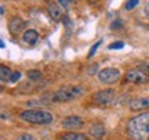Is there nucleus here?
<instances>
[{
	"label": "nucleus",
	"instance_id": "obj_14",
	"mask_svg": "<svg viewBox=\"0 0 149 140\" xmlns=\"http://www.w3.org/2000/svg\"><path fill=\"white\" fill-rule=\"evenodd\" d=\"M11 75H13V72L10 71V68H7V67H4V65L0 67V78H1V81L3 82L10 81Z\"/></svg>",
	"mask_w": 149,
	"mask_h": 140
},
{
	"label": "nucleus",
	"instance_id": "obj_2",
	"mask_svg": "<svg viewBox=\"0 0 149 140\" xmlns=\"http://www.w3.org/2000/svg\"><path fill=\"white\" fill-rule=\"evenodd\" d=\"M21 118L29 124L48 125L54 121V115L47 110H25L21 113Z\"/></svg>",
	"mask_w": 149,
	"mask_h": 140
},
{
	"label": "nucleus",
	"instance_id": "obj_15",
	"mask_svg": "<svg viewBox=\"0 0 149 140\" xmlns=\"http://www.w3.org/2000/svg\"><path fill=\"white\" fill-rule=\"evenodd\" d=\"M28 78L32 81H39V79H42V72L37 70H31L28 71Z\"/></svg>",
	"mask_w": 149,
	"mask_h": 140
},
{
	"label": "nucleus",
	"instance_id": "obj_22",
	"mask_svg": "<svg viewBox=\"0 0 149 140\" xmlns=\"http://www.w3.org/2000/svg\"><path fill=\"white\" fill-rule=\"evenodd\" d=\"M70 3H72V1H66V0H59L58 1V4L61 6V7H68Z\"/></svg>",
	"mask_w": 149,
	"mask_h": 140
},
{
	"label": "nucleus",
	"instance_id": "obj_12",
	"mask_svg": "<svg viewBox=\"0 0 149 140\" xmlns=\"http://www.w3.org/2000/svg\"><path fill=\"white\" fill-rule=\"evenodd\" d=\"M90 135L94 136L95 139H100V137H102V136L105 135V126H104L102 124H94V125H91Z\"/></svg>",
	"mask_w": 149,
	"mask_h": 140
},
{
	"label": "nucleus",
	"instance_id": "obj_17",
	"mask_svg": "<svg viewBox=\"0 0 149 140\" xmlns=\"http://www.w3.org/2000/svg\"><path fill=\"white\" fill-rule=\"evenodd\" d=\"M138 0H130V1H127V3H126V8H127V10H133L134 7H137V6H138Z\"/></svg>",
	"mask_w": 149,
	"mask_h": 140
},
{
	"label": "nucleus",
	"instance_id": "obj_18",
	"mask_svg": "<svg viewBox=\"0 0 149 140\" xmlns=\"http://www.w3.org/2000/svg\"><path fill=\"white\" fill-rule=\"evenodd\" d=\"M21 79V72H13V75H11V79H10V82H13V83H15V82H18Z\"/></svg>",
	"mask_w": 149,
	"mask_h": 140
},
{
	"label": "nucleus",
	"instance_id": "obj_10",
	"mask_svg": "<svg viewBox=\"0 0 149 140\" xmlns=\"http://www.w3.org/2000/svg\"><path fill=\"white\" fill-rule=\"evenodd\" d=\"M22 39H24V42L28 44H35L37 42V39H39V33H37V31H35V29H28V31H25Z\"/></svg>",
	"mask_w": 149,
	"mask_h": 140
},
{
	"label": "nucleus",
	"instance_id": "obj_19",
	"mask_svg": "<svg viewBox=\"0 0 149 140\" xmlns=\"http://www.w3.org/2000/svg\"><path fill=\"white\" fill-rule=\"evenodd\" d=\"M124 47V43L123 42H115V43L109 44V50H115V49H123Z\"/></svg>",
	"mask_w": 149,
	"mask_h": 140
},
{
	"label": "nucleus",
	"instance_id": "obj_24",
	"mask_svg": "<svg viewBox=\"0 0 149 140\" xmlns=\"http://www.w3.org/2000/svg\"><path fill=\"white\" fill-rule=\"evenodd\" d=\"M142 70H145V71H148V72H149V64H144V65H142Z\"/></svg>",
	"mask_w": 149,
	"mask_h": 140
},
{
	"label": "nucleus",
	"instance_id": "obj_11",
	"mask_svg": "<svg viewBox=\"0 0 149 140\" xmlns=\"http://www.w3.org/2000/svg\"><path fill=\"white\" fill-rule=\"evenodd\" d=\"M24 25H25V22L22 21L21 18H18V17H14V18L8 22V28H10L11 33H18L22 28H24Z\"/></svg>",
	"mask_w": 149,
	"mask_h": 140
},
{
	"label": "nucleus",
	"instance_id": "obj_7",
	"mask_svg": "<svg viewBox=\"0 0 149 140\" xmlns=\"http://www.w3.org/2000/svg\"><path fill=\"white\" fill-rule=\"evenodd\" d=\"M84 125V121L77 115H69L62 119V126L65 129H79Z\"/></svg>",
	"mask_w": 149,
	"mask_h": 140
},
{
	"label": "nucleus",
	"instance_id": "obj_25",
	"mask_svg": "<svg viewBox=\"0 0 149 140\" xmlns=\"http://www.w3.org/2000/svg\"><path fill=\"white\" fill-rule=\"evenodd\" d=\"M0 13H1V15H3V14H4V7H3V6H1V7H0Z\"/></svg>",
	"mask_w": 149,
	"mask_h": 140
},
{
	"label": "nucleus",
	"instance_id": "obj_9",
	"mask_svg": "<svg viewBox=\"0 0 149 140\" xmlns=\"http://www.w3.org/2000/svg\"><path fill=\"white\" fill-rule=\"evenodd\" d=\"M48 13H50V15L54 21H59L62 18V14H64V8L58 3H53V4L48 6Z\"/></svg>",
	"mask_w": 149,
	"mask_h": 140
},
{
	"label": "nucleus",
	"instance_id": "obj_16",
	"mask_svg": "<svg viewBox=\"0 0 149 140\" xmlns=\"http://www.w3.org/2000/svg\"><path fill=\"white\" fill-rule=\"evenodd\" d=\"M101 43H102V40H100V42H97V43H95V44H94V46H93V47L90 49V53H88V58H91V57H93V56L95 54L97 49H98V47H100V46H101Z\"/></svg>",
	"mask_w": 149,
	"mask_h": 140
},
{
	"label": "nucleus",
	"instance_id": "obj_6",
	"mask_svg": "<svg viewBox=\"0 0 149 140\" xmlns=\"http://www.w3.org/2000/svg\"><path fill=\"white\" fill-rule=\"evenodd\" d=\"M126 81L131 82V83H137V85H142V83L149 82V75L142 70H131L126 74Z\"/></svg>",
	"mask_w": 149,
	"mask_h": 140
},
{
	"label": "nucleus",
	"instance_id": "obj_3",
	"mask_svg": "<svg viewBox=\"0 0 149 140\" xmlns=\"http://www.w3.org/2000/svg\"><path fill=\"white\" fill-rule=\"evenodd\" d=\"M81 94H84V89L81 86H68L54 93L53 101H70L80 97Z\"/></svg>",
	"mask_w": 149,
	"mask_h": 140
},
{
	"label": "nucleus",
	"instance_id": "obj_13",
	"mask_svg": "<svg viewBox=\"0 0 149 140\" xmlns=\"http://www.w3.org/2000/svg\"><path fill=\"white\" fill-rule=\"evenodd\" d=\"M59 140H87L86 135L83 133H76V132H69V133H66Z\"/></svg>",
	"mask_w": 149,
	"mask_h": 140
},
{
	"label": "nucleus",
	"instance_id": "obj_20",
	"mask_svg": "<svg viewBox=\"0 0 149 140\" xmlns=\"http://www.w3.org/2000/svg\"><path fill=\"white\" fill-rule=\"evenodd\" d=\"M122 27H123V22L120 20H117V21H115L111 25V29H116V28H122Z\"/></svg>",
	"mask_w": 149,
	"mask_h": 140
},
{
	"label": "nucleus",
	"instance_id": "obj_23",
	"mask_svg": "<svg viewBox=\"0 0 149 140\" xmlns=\"http://www.w3.org/2000/svg\"><path fill=\"white\" fill-rule=\"evenodd\" d=\"M97 70H98V64H94V65H93V67L90 68V70H88V74H90V75H93V72H94V71L97 72Z\"/></svg>",
	"mask_w": 149,
	"mask_h": 140
},
{
	"label": "nucleus",
	"instance_id": "obj_5",
	"mask_svg": "<svg viewBox=\"0 0 149 140\" xmlns=\"http://www.w3.org/2000/svg\"><path fill=\"white\" fill-rule=\"evenodd\" d=\"M119 78H120V72L116 68H105V70L100 71V74H98V79L107 85H112V83L117 82Z\"/></svg>",
	"mask_w": 149,
	"mask_h": 140
},
{
	"label": "nucleus",
	"instance_id": "obj_4",
	"mask_svg": "<svg viewBox=\"0 0 149 140\" xmlns=\"http://www.w3.org/2000/svg\"><path fill=\"white\" fill-rule=\"evenodd\" d=\"M117 98H119V94H117V92L113 90V89L100 90V92H97L93 96L94 103L98 104V106H104V107H109V106L116 104Z\"/></svg>",
	"mask_w": 149,
	"mask_h": 140
},
{
	"label": "nucleus",
	"instance_id": "obj_21",
	"mask_svg": "<svg viewBox=\"0 0 149 140\" xmlns=\"http://www.w3.org/2000/svg\"><path fill=\"white\" fill-rule=\"evenodd\" d=\"M18 140H35V137L31 135H21L18 137Z\"/></svg>",
	"mask_w": 149,
	"mask_h": 140
},
{
	"label": "nucleus",
	"instance_id": "obj_26",
	"mask_svg": "<svg viewBox=\"0 0 149 140\" xmlns=\"http://www.w3.org/2000/svg\"><path fill=\"white\" fill-rule=\"evenodd\" d=\"M0 47L4 49V42H3V40H0Z\"/></svg>",
	"mask_w": 149,
	"mask_h": 140
},
{
	"label": "nucleus",
	"instance_id": "obj_8",
	"mask_svg": "<svg viewBox=\"0 0 149 140\" xmlns=\"http://www.w3.org/2000/svg\"><path fill=\"white\" fill-rule=\"evenodd\" d=\"M145 108H149V97H138V98H133L130 101L131 111H139V110H145Z\"/></svg>",
	"mask_w": 149,
	"mask_h": 140
},
{
	"label": "nucleus",
	"instance_id": "obj_1",
	"mask_svg": "<svg viewBox=\"0 0 149 140\" xmlns=\"http://www.w3.org/2000/svg\"><path fill=\"white\" fill-rule=\"evenodd\" d=\"M127 133L133 140H149V113L139 114L127 124Z\"/></svg>",
	"mask_w": 149,
	"mask_h": 140
}]
</instances>
